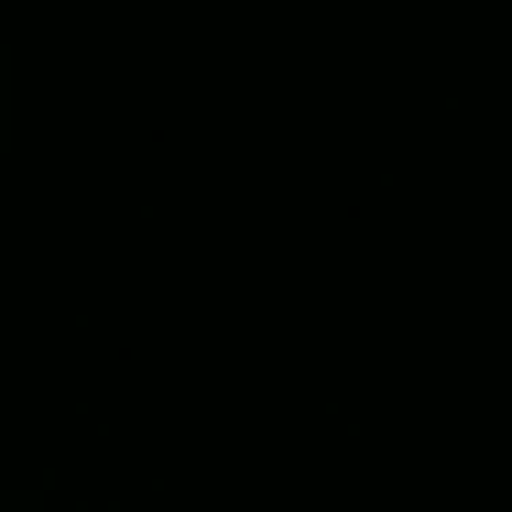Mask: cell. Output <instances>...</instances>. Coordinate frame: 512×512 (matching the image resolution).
<instances>
[{
	"label": "cell",
	"mask_w": 512,
	"mask_h": 512,
	"mask_svg": "<svg viewBox=\"0 0 512 512\" xmlns=\"http://www.w3.org/2000/svg\"><path fill=\"white\" fill-rule=\"evenodd\" d=\"M0 99H11V77H0Z\"/></svg>",
	"instance_id": "1"
}]
</instances>
